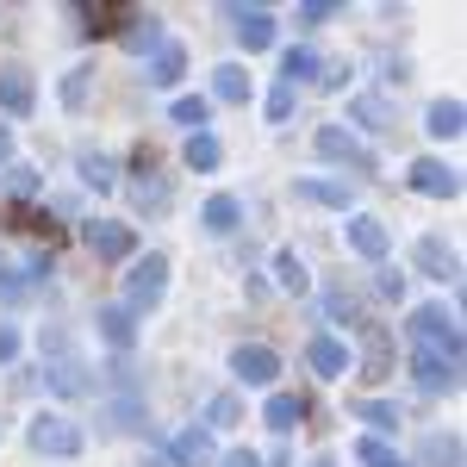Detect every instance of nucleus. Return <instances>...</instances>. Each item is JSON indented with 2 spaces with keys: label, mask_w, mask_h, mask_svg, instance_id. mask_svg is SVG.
Masks as SVG:
<instances>
[{
  "label": "nucleus",
  "mask_w": 467,
  "mask_h": 467,
  "mask_svg": "<svg viewBox=\"0 0 467 467\" xmlns=\"http://www.w3.org/2000/svg\"><path fill=\"white\" fill-rule=\"evenodd\" d=\"M32 449L37 455H81V431L69 418H37L32 424Z\"/></svg>",
  "instance_id": "nucleus-3"
},
{
  "label": "nucleus",
  "mask_w": 467,
  "mask_h": 467,
  "mask_svg": "<svg viewBox=\"0 0 467 467\" xmlns=\"http://www.w3.org/2000/svg\"><path fill=\"white\" fill-rule=\"evenodd\" d=\"M324 312H330V318H361V312H356V299H349V293H324Z\"/></svg>",
  "instance_id": "nucleus-37"
},
{
  "label": "nucleus",
  "mask_w": 467,
  "mask_h": 467,
  "mask_svg": "<svg viewBox=\"0 0 467 467\" xmlns=\"http://www.w3.org/2000/svg\"><path fill=\"white\" fill-rule=\"evenodd\" d=\"M356 418H361V424H374V431H393V424H399V411H393V405H380V399H361Z\"/></svg>",
  "instance_id": "nucleus-29"
},
{
  "label": "nucleus",
  "mask_w": 467,
  "mask_h": 467,
  "mask_svg": "<svg viewBox=\"0 0 467 467\" xmlns=\"http://www.w3.org/2000/svg\"><path fill=\"white\" fill-rule=\"evenodd\" d=\"M162 281H169V255L150 250L138 268H131V306H156L162 299Z\"/></svg>",
  "instance_id": "nucleus-6"
},
{
  "label": "nucleus",
  "mask_w": 467,
  "mask_h": 467,
  "mask_svg": "<svg viewBox=\"0 0 467 467\" xmlns=\"http://www.w3.org/2000/svg\"><path fill=\"white\" fill-rule=\"evenodd\" d=\"M356 462H361V467H411V462H399L380 436H361V442H356Z\"/></svg>",
  "instance_id": "nucleus-23"
},
{
  "label": "nucleus",
  "mask_w": 467,
  "mask_h": 467,
  "mask_svg": "<svg viewBox=\"0 0 467 467\" xmlns=\"http://www.w3.org/2000/svg\"><path fill=\"white\" fill-rule=\"evenodd\" d=\"M330 13H337V6H324V0H312V6H306V13H299V19H306V26H324V19H330Z\"/></svg>",
  "instance_id": "nucleus-38"
},
{
  "label": "nucleus",
  "mask_w": 467,
  "mask_h": 467,
  "mask_svg": "<svg viewBox=\"0 0 467 467\" xmlns=\"http://www.w3.org/2000/svg\"><path fill=\"white\" fill-rule=\"evenodd\" d=\"M218 156H224L218 138H206V131H193V138H187V162H193V169H218Z\"/></svg>",
  "instance_id": "nucleus-27"
},
{
  "label": "nucleus",
  "mask_w": 467,
  "mask_h": 467,
  "mask_svg": "<svg viewBox=\"0 0 467 467\" xmlns=\"http://www.w3.org/2000/svg\"><path fill=\"white\" fill-rule=\"evenodd\" d=\"M411 368H418V387H455V361H442V356H431V349H418V361H411Z\"/></svg>",
  "instance_id": "nucleus-13"
},
{
  "label": "nucleus",
  "mask_w": 467,
  "mask_h": 467,
  "mask_svg": "<svg viewBox=\"0 0 467 467\" xmlns=\"http://www.w3.org/2000/svg\"><path fill=\"white\" fill-rule=\"evenodd\" d=\"M275 281H281L287 293H306V262H299L293 250H281L275 255Z\"/></svg>",
  "instance_id": "nucleus-24"
},
{
  "label": "nucleus",
  "mask_w": 467,
  "mask_h": 467,
  "mask_svg": "<svg viewBox=\"0 0 467 467\" xmlns=\"http://www.w3.org/2000/svg\"><path fill=\"white\" fill-rule=\"evenodd\" d=\"M181 69H187L181 44H162V50H156V63H150V81H156V88H175V81H181Z\"/></svg>",
  "instance_id": "nucleus-15"
},
{
  "label": "nucleus",
  "mask_w": 467,
  "mask_h": 467,
  "mask_svg": "<svg viewBox=\"0 0 467 467\" xmlns=\"http://www.w3.org/2000/svg\"><path fill=\"white\" fill-rule=\"evenodd\" d=\"M144 175H150V169H144ZM138 206H150V213H162V206H169V181H162V175L138 181Z\"/></svg>",
  "instance_id": "nucleus-31"
},
{
  "label": "nucleus",
  "mask_w": 467,
  "mask_h": 467,
  "mask_svg": "<svg viewBox=\"0 0 467 467\" xmlns=\"http://www.w3.org/2000/svg\"><path fill=\"white\" fill-rule=\"evenodd\" d=\"M162 44H169V37H162V26H156V19H131V32H125V50H162Z\"/></svg>",
  "instance_id": "nucleus-22"
},
{
  "label": "nucleus",
  "mask_w": 467,
  "mask_h": 467,
  "mask_svg": "<svg viewBox=\"0 0 467 467\" xmlns=\"http://www.w3.org/2000/svg\"><path fill=\"white\" fill-rule=\"evenodd\" d=\"M13 356H19V337H13V330L0 324V361H13Z\"/></svg>",
  "instance_id": "nucleus-39"
},
{
  "label": "nucleus",
  "mask_w": 467,
  "mask_h": 467,
  "mask_svg": "<svg viewBox=\"0 0 467 467\" xmlns=\"http://www.w3.org/2000/svg\"><path fill=\"white\" fill-rule=\"evenodd\" d=\"M0 107H6V112H32V81H26L19 69L0 75Z\"/></svg>",
  "instance_id": "nucleus-19"
},
{
  "label": "nucleus",
  "mask_w": 467,
  "mask_h": 467,
  "mask_svg": "<svg viewBox=\"0 0 467 467\" xmlns=\"http://www.w3.org/2000/svg\"><path fill=\"white\" fill-rule=\"evenodd\" d=\"M411 330H418V349H431V356H442V361H455V368H462V330H455V318H449L442 306L411 312Z\"/></svg>",
  "instance_id": "nucleus-1"
},
{
  "label": "nucleus",
  "mask_w": 467,
  "mask_h": 467,
  "mask_svg": "<svg viewBox=\"0 0 467 467\" xmlns=\"http://www.w3.org/2000/svg\"><path fill=\"white\" fill-rule=\"evenodd\" d=\"M312 467H330V462H312Z\"/></svg>",
  "instance_id": "nucleus-42"
},
{
  "label": "nucleus",
  "mask_w": 467,
  "mask_h": 467,
  "mask_svg": "<svg viewBox=\"0 0 467 467\" xmlns=\"http://www.w3.org/2000/svg\"><path fill=\"white\" fill-rule=\"evenodd\" d=\"M231 19H237V37H244L250 50H268V44H275V19H268L262 6H231Z\"/></svg>",
  "instance_id": "nucleus-8"
},
{
  "label": "nucleus",
  "mask_w": 467,
  "mask_h": 467,
  "mask_svg": "<svg viewBox=\"0 0 467 467\" xmlns=\"http://www.w3.org/2000/svg\"><path fill=\"white\" fill-rule=\"evenodd\" d=\"M293 112V88L287 81H281V88H275V94H268V119H275V125H281V119H287Z\"/></svg>",
  "instance_id": "nucleus-36"
},
{
  "label": "nucleus",
  "mask_w": 467,
  "mask_h": 467,
  "mask_svg": "<svg viewBox=\"0 0 467 467\" xmlns=\"http://www.w3.org/2000/svg\"><path fill=\"white\" fill-rule=\"evenodd\" d=\"M361 374H368V380H387V374H393V343H387V330H380V324H368V349H361Z\"/></svg>",
  "instance_id": "nucleus-10"
},
{
  "label": "nucleus",
  "mask_w": 467,
  "mask_h": 467,
  "mask_svg": "<svg viewBox=\"0 0 467 467\" xmlns=\"http://www.w3.org/2000/svg\"><path fill=\"white\" fill-rule=\"evenodd\" d=\"M81 181H88V187H112V162L100 156V150H88V156H81Z\"/></svg>",
  "instance_id": "nucleus-33"
},
{
  "label": "nucleus",
  "mask_w": 467,
  "mask_h": 467,
  "mask_svg": "<svg viewBox=\"0 0 467 467\" xmlns=\"http://www.w3.org/2000/svg\"><path fill=\"white\" fill-rule=\"evenodd\" d=\"M411 187H418V193H431V200H455V193H462V175H455L449 162L424 156V162H411Z\"/></svg>",
  "instance_id": "nucleus-4"
},
{
  "label": "nucleus",
  "mask_w": 467,
  "mask_h": 467,
  "mask_svg": "<svg viewBox=\"0 0 467 467\" xmlns=\"http://www.w3.org/2000/svg\"><path fill=\"white\" fill-rule=\"evenodd\" d=\"M231 368H237L250 387H268V380L281 374V356H275V349H262V343H244V349L231 356Z\"/></svg>",
  "instance_id": "nucleus-7"
},
{
  "label": "nucleus",
  "mask_w": 467,
  "mask_h": 467,
  "mask_svg": "<svg viewBox=\"0 0 467 467\" xmlns=\"http://www.w3.org/2000/svg\"><path fill=\"white\" fill-rule=\"evenodd\" d=\"M213 94H218V100H231V107H237V100H250V75H244V69H218Z\"/></svg>",
  "instance_id": "nucleus-25"
},
{
  "label": "nucleus",
  "mask_w": 467,
  "mask_h": 467,
  "mask_svg": "<svg viewBox=\"0 0 467 467\" xmlns=\"http://www.w3.org/2000/svg\"><path fill=\"white\" fill-rule=\"evenodd\" d=\"M293 81H324L318 50H306V44H299V50H287V88H293Z\"/></svg>",
  "instance_id": "nucleus-21"
},
{
  "label": "nucleus",
  "mask_w": 467,
  "mask_h": 467,
  "mask_svg": "<svg viewBox=\"0 0 467 467\" xmlns=\"http://www.w3.org/2000/svg\"><path fill=\"white\" fill-rule=\"evenodd\" d=\"M200 218H206V231H237V218H244V206H237L231 193H213Z\"/></svg>",
  "instance_id": "nucleus-18"
},
{
  "label": "nucleus",
  "mask_w": 467,
  "mask_h": 467,
  "mask_svg": "<svg viewBox=\"0 0 467 467\" xmlns=\"http://www.w3.org/2000/svg\"><path fill=\"white\" fill-rule=\"evenodd\" d=\"M349 244H356V255H387V224L380 218H356L349 224Z\"/></svg>",
  "instance_id": "nucleus-14"
},
{
  "label": "nucleus",
  "mask_w": 467,
  "mask_h": 467,
  "mask_svg": "<svg viewBox=\"0 0 467 467\" xmlns=\"http://www.w3.org/2000/svg\"><path fill=\"white\" fill-rule=\"evenodd\" d=\"M431 131L436 138H455V131H462V100H436L431 107Z\"/></svg>",
  "instance_id": "nucleus-26"
},
{
  "label": "nucleus",
  "mask_w": 467,
  "mask_h": 467,
  "mask_svg": "<svg viewBox=\"0 0 467 467\" xmlns=\"http://www.w3.org/2000/svg\"><path fill=\"white\" fill-rule=\"evenodd\" d=\"M88 250L100 255V262H125V255L138 250V231H131V224H112V218H100V224H88Z\"/></svg>",
  "instance_id": "nucleus-2"
},
{
  "label": "nucleus",
  "mask_w": 467,
  "mask_h": 467,
  "mask_svg": "<svg viewBox=\"0 0 467 467\" xmlns=\"http://www.w3.org/2000/svg\"><path fill=\"white\" fill-rule=\"evenodd\" d=\"M169 455H175V467H206L213 462V436L206 431H181L175 442H169Z\"/></svg>",
  "instance_id": "nucleus-11"
},
{
  "label": "nucleus",
  "mask_w": 467,
  "mask_h": 467,
  "mask_svg": "<svg viewBox=\"0 0 467 467\" xmlns=\"http://www.w3.org/2000/svg\"><path fill=\"white\" fill-rule=\"evenodd\" d=\"M218 467H262V462H255L250 449H237V455H224V462H218Z\"/></svg>",
  "instance_id": "nucleus-40"
},
{
  "label": "nucleus",
  "mask_w": 467,
  "mask_h": 467,
  "mask_svg": "<svg viewBox=\"0 0 467 467\" xmlns=\"http://www.w3.org/2000/svg\"><path fill=\"white\" fill-rule=\"evenodd\" d=\"M312 368H318L324 380H337V374H349V343H337V337H312Z\"/></svg>",
  "instance_id": "nucleus-9"
},
{
  "label": "nucleus",
  "mask_w": 467,
  "mask_h": 467,
  "mask_svg": "<svg viewBox=\"0 0 467 467\" xmlns=\"http://www.w3.org/2000/svg\"><path fill=\"white\" fill-rule=\"evenodd\" d=\"M206 112H213L206 94H181L175 100V125H206Z\"/></svg>",
  "instance_id": "nucleus-28"
},
{
  "label": "nucleus",
  "mask_w": 467,
  "mask_h": 467,
  "mask_svg": "<svg viewBox=\"0 0 467 467\" xmlns=\"http://www.w3.org/2000/svg\"><path fill=\"white\" fill-rule=\"evenodd\" d=\"M318 156H330V162H349L356 175H374V156L349 138V131H337V125H324L318 131Z\"/></svg>",
  "instance_id": "nucleus-5"
},
{
  "label": "nucleus",
  "mask_w": 467,
  "mask_h": 467,
  "mask_svg": "<svg viewBox=\"0 0 467 467\" xmlns=\"http://www.w3.org/2000/svg\"><path fill=\"white\" fill-rule=\"evenodd\" d=\"M88 75H94V69H69V75H63V107H69V112L88 107Z\"/></svg>",
  "instance_id": "nucleus-30"
},
{
  "label": "nucleus",
  "mask_w": 467,
  "mask_h": 467,
  "mask_svg": "<svg viewBox=\"0 0 467 467\" xmlns=\"http://www.w3.org/2000/svg\"><path fill=\"white\" fill-rule=\"evenodd\" d=\"M293 193L312 200V206H349V187H337V181H299Z\"/></svg>",
  "instance_id": "nucleus-20"
},
{
  "label": "nucleus",
  "mask_w": 467,
  "mask_h": 467,
  "mask_svg": "<svg viewBox=\"0 0 467 467\" xmlns=\"http://www.w3.org/2000/svg\"><path fill=\"white\" fill-rule=\"evenodd\" d=\"M262 418H268V431L293 436V431H299V418H306V405H299L293 393H275V399H268V411H262Z\"/></svg>",
  "instance_id": "nucleus-12"
},
{
  "label": "nucleus",
  "mask_w": 467,
  "mask_h": 467,
  "mask_svg": "<svg viewBox=\"0 0 467 467\" xmlns=\"http://www.w3.org/2000/svg\"><path fill=\"white\" fill-rule=\"evenodd\" d=\"M237 418H244V399L237 393H218L213 405H206V424H237Z\"/></svg>",
  "instance_id": "nucleus-32"
},
{
  "label": "nucleus",
  "mask_w": 467,
  "mask_h": 467,
  "mask_svg": "<svg viewBox=\"0 0 467 467\" xmlns=\"http://www.w3.org/2000/svg\"><path fill=\"white\" fill-rule=\"evenodd\" d=\"M361 119V125H368V131H380V125H387V100H374V94H361L356 107H349Z\"/></svg>",
  "instance_id": "nucleus-34"
},
{
  "label": "nucleus",
  "mask_w": 467,
  "mask_h": 467,
  "mask_svg": "<svg viewBox=\"0 0 467 467\" xmlns=\"http://www.w3.org/2000/svg\"><path fill=\"white\" fill-rule=\"evenodd\" d=\"M0 187L26 200V193H37V175H32V169H6V175H0Z\"/></svg>",
  "instance_id": "nucleus-35"
},
{
  "label": "nucleus",
  "mask_w": 467,
  "mask_h": 467,
  "mask_svg": "<svg viewBox=\"0 0 467 467\" xmlns=\"http://www.w3.org/2000/svg\"><path fill=\"white\" fill-rule=\"evenodd\" d=\"M418 268H431L436 281H442V275H455V250L436 244V237H418Z\"/></svg>",
  "instance_id": "nucleus-16"
},
{
  "label": "nucleus",
  "mask_w": 467,
  "mask_h": 467,
  "mask_svg": "<svg viewBox=\"0 0 467 467\" xmlns=\"http://www.w3.org/2000/svg\"><path fill=\"white\" fill-rule=\"evenodd\" d=\"M100 337H107L112 349H125V343H131V312H125V306H100Z\"/></svg>",
  "instance_id": "nucleus-17"
},
{
  "label": "nucleus",
  "mask_w": 467,
  "mask_h": 467,
  "mask_svg": "<svg viewBox=\"0 0 467 467\" xmlns=\"http://www.w3.org/2000/svg\"><path fill=\"white\" fill-rule=\"evenodd\" d=\"M6 150H13V138H6V125H0V162H6Z\"/></svg>",
  "instance_id": "nucleus-41"
}]
</instances>
